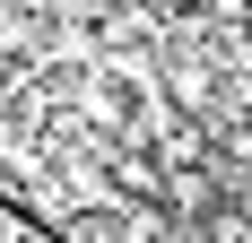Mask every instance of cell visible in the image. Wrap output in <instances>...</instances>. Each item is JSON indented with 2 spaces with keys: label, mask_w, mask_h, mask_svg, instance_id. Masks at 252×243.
I'll list each match as a JSON object with an SVG mask.
<instances>
[{
  "label": "cell",
  "mask_w": 252,
  "mask_h": 243,
  "mask_svg": "<svg viewBox=\"0 0 252 243\" xmlns=\"http://www.w3.org/2000/svg\"><path fill=\"white\" fill-rule=\"evenodd\" d=\"M139 9H191V0H139Z\"/></svg>",
  "instance_id": "obj_1"
}]
</instances>
